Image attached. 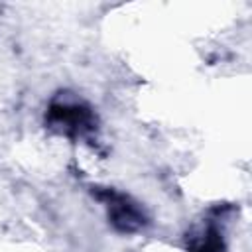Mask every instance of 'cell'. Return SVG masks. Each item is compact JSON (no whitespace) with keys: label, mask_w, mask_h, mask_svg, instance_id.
I'll use <instances>...</instances> for the list:
<instances>
[{"label":"cell","mask_w":252,"mask_h":252,"mask_svg":"<svg viewBox=\"0 0 252 252\" xmlns=\"http://www.w3.org/2000/svg\"><path fill=\"white\" fill-rule=\"evenodd\" d=\"M45 124L67 138H83L96 128L93 108L77 98H55L47 106Z\"/></svg>","instance_id":"6da1fadb"},{"label":"cell","mask_w":252,"mask_h":252,"mask_svg":"<svg viewBox=\"0 0 252 252\" xmlns=\"http://www.w3.org/2000/svg\"><path fill=\"white\" fill-rule=\"evenodd\" d=\"M93 195L106 205L108 222L112 224L116 232L134 234V232H140L148 224L146 213L128 195L118 193L110 187H93Z\"/></svg>","instance_id":"7a4b0ae2"},{"label":"cell","mask_w":252,"mask_h":252,"mask_svg":"<svg viewBox=\"0 0 252 252\" xmlns=\"http://www.w3.org/2000/svg\"><path fill=\"white\" fill-rule=\"evenodd\" d=\"M187 248L189 252H222L224 250V240L220 230L207 222L201 226H195L187 234Z\"/></svg>","instance_id":"3957f363"}]
</instances>
